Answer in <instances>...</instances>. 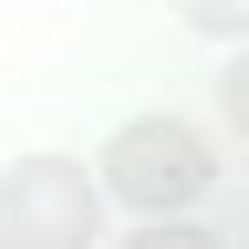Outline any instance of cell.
<instances>
[{"label":"cell","instance_id":"obj_3","mask_svg":"<svg viewBox=\"0 0 249 249\" xmlns=\"http://www.w3.org/2000/svg\"><path fill=\"white\" fill-rule=\"evenodd\" d=\"M177 21L197 42H249V0H177Z\"/></svg>","mask_w":249,"mask_h":249},{"label":"cell","instance_id":"obj_1","mask_svg":"<svg viewBox=\"0 0 249 249\" xmlns=\"http://www.w3.org/2000/svg\"><path fill=\"white\" fill-rule=\"evenodd\" d=\"M93 187L124 197V208H145V218H177V208L208 197V135H197L187 114H135V124H114V135H104Z\"/></svg>","mask_w":249,"mask_h":249},{"label":"cell","instance_id":"obj_4","mask_svg":"<svg viewBox=\"0 0 249 249\" xmlns=\"http://www.w3.org/2000/svg\"><path fill=\"white\" fill-rule=\"evenodd\" d=\"M124 249H218V239L197 229V218H145V229L124 239Z\"/></svg>","mask_w":249,"mask_h":249},{"label":"cell","instance_id":"obj_5","mask_svg":"<svg viewBox=\"0 0 249 249\" xmlns=\"http://www.w3.org/2000/svg\"><path fill=\"white\" fill-rule=\"evenodd\" d=\"M218 114H229L239 135H249V42L229 52V73H218Z\"/></svg>","mask_w":249,"mask_h":249},{"label":"cell","instance_id":"obj_2","mask_svg":"<svg viewBox=\"0 0 249 249\" xmlns=\"http://www.w3.org/2000/svg\"><path fill=\"white\" fill-rule=\"evenodd\" d=\"M104 187L83 156H11L0 166V249H93Z\"/></svg>","mask_w":249,"mask_h":249}]
</instances>
